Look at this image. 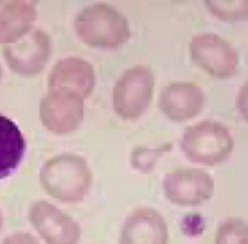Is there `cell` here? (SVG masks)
Wrapping results in <instances>:
<instances>
[{
    "label": "cell",
    "instance_id": "obj_1",
    "mask_svg": "<svg viewBox=\"0 0 248 244\" xmlns=\"http://www.w3.org/2000/svg\"><path fill=\"white\" fill-rule=\"evenodd\" d=\"M181 148L191 162L213 166L229 158L234 148V140L224 125L213 120H203L184 131Z\"/></svg>",
    "mask_w": 248,
    "mask_h": 244
},
{
    "label": "cell",
    "instance_id": "obj_2",
    "mask_svg": "<svg viewBox=\"0 0 248 244\" xmlns=\"http://www.w3.org/2000/svg\"><path fill=\"white\" fill-rule=\"evenodd\" d=\"M155 84V75L149 66L136 65L124 71L113 88L116 114L126 121L140 118L152 102Z\"/></svg>",
    "mask_w": 248,
    "mask_h": 244
},
{
    "label": "cell",
    "instance_id": "obj_3",
    "mask_svg": "<svg viewBox=\"0 0 248 244\" xmlns=\"http://www.w3.org/2000/svg\"><path fill=\"white\" fill-rule=\"evenodd\" d=\"M190 51L194 63L213 78L228 79L237 69L238 55L234 48L213 33H202L193 37Z\"/></svg>",
    "mask_w": 248,
    "mask_h": 244
},
{
    "label": "cell",
    "instance_id": "obj_4",
    "mask_svg": "<svg viewBox=\"0 0 248 244\" xmlns=\"http://www.w3.org/2000/svg\"><path fill=\"white\" fill-rule=\"evenodd\" d=\"M162 187L165 197L172 204L194 207L211 199L214 194L215 182L204 170L184 168L167 174Z\"/></svg>",
    "mask_w": 248,
    "mask_h": 244
},
{
    "label": "cell",
    "instance_id": "obj_5",
    "mask_svg": "<svg viewBox=\"0 0 248 244\" xmlns=\"http://www.w3.org/2000/svg\"><path fill=\"white\" fill-rule=\"evenodd\" d=\"M84 21L87 40L94 46L117 49L130 39L128 21L114 7L106 4L97 5L88 11Z\"/></svg>",
    "mask_w": 248,
    "mask_h": 244
},
{
    "label": "cell",
    "instance_id": "obj_6",
    "mask_svg": "<svg viewBox=\"0 0 248 244\" xmlns=\"http://www.w3.org/2000/svg\"><path fill=\"white\" fill-rule=\"evenodd\" d=\"M204 95L200 86L191 82H173L161 93L159 107L168 119L176 123L192 120L201 113Z\"/></svg>",
    "mask_w": 248,
    "mask_h": 244
},
{
    "label": "cell",
    "instance_id": "obj_7",
    "mask_svg": "<svg viewBox=\"0 0 248 244\" xmlns=\"http://www.w3.org/2000/svg\"><path fill=\"white\" fill-rule=\"evenodd\" d=\"M168 225L155 209L142 207L124 221L119 244H168Z\"/></svg>",
    "mask_w": 248,
    "mask_h": 244
},
{
    "label": "cell",
    "instance_id": "obj_8",
    "mask_svg": "<svg viewBox=\"0 0 248 244\" xmlns=\"http://www.w3.org/2000/svg\"><path fill=\"white\" fill-rule=\"evenodd\" d=\"M30 220L47 244H77L80 238L79 225L50 205L35 206Z\"/></svg>",
    "mask_w": 248,
    "mask_h": 244
},
{
    "label": "cell",
    "instance_id": "obj_9",
    "mask_svg": "<svg viewBox=\"0 0 248 244\" xmlns=\"http://www.w3.org/2000/svg\"><path fill=\"white\" fill-rule=\"evenodd\" d=\"M26 151L27 142L18 126L0 114V179L16 171Z\"/></svg>",
    "mask_w": 248,
    "mask_h": 244
},
{
    "label": "cell",
    "instance_id": "obj_10",
    "mask_svg": "<svg viewBox=\"0 0 248 244\" xmlns=\"http://www.w3.org/2000/svg\"><path fill=\"white\" fill-rule=\"evenodd\" d=\"M204 2L209 12L220 21L234 23L248 18V1L247 0H219Z\"/></svg>",
    "mask_w": 248,
    "mask_h": 244
},
{
    "label": "cell",
    "instance_id": "obj_11",
    "mask_svg": "<svg viewBox=\"0 0 248 244\" xmlns=\"http://www.w3.org/2000/svg\"><path fill=\"white\" fill-rule=\"evenodd\" d=\"M216 244H248V228L246 221L230 217L223 221L216 232Z\"/></svg>",
    "mask_w": 248,
    "mask_h": 244
},
{
    "label": "cell",
    "instance_id": "obj_12",
    "mask_svg": "<svg viewBox=\"0 0 248 244\" xmlns=\"http://www.w3.org/2000/svg\"><path fill=\"white\" fill-rule=\"evenodd\" d=\"M160 151H162V149L149 150V149H142L140 150L136 151L133 155V163L138 165L139 163L145 160L146 163L143 167H145V165L150 167L151 164L154 163L153 162L156 161V158L160 155Z\"/></svg>",
    "mask_w": 248,
    "mask_h": 244
},
{
    "label": "cell",
    "instance_id": "obj_13",
    "mask_svg": "<svg viewBox=\"0 0 248 244\" xmlns=\"http://www.w3.org/2000/svg\"><path fill=\"white\" fill-rule=\"evenodd\" d=\"M1 244H40L33 235L28 233H16L5 238Z\"/></svg>",
    "mask_w": 248,
    "mask_h": 244
},
{
    "label": "cell",
    "instance_id": "obj_14",
    "mask_svg": "<svg viewBox=\"0 0 248 244\" xmlns=\"http://www.w3.org/2000/svg\"><path fill=\"white\" fill-rule=\"evenodd\" d=\"M2 228V218H1V216H0V229Z\"/></svg>",
    "mask_w": 248,
    "mask_h": 244
}]
</instances>
